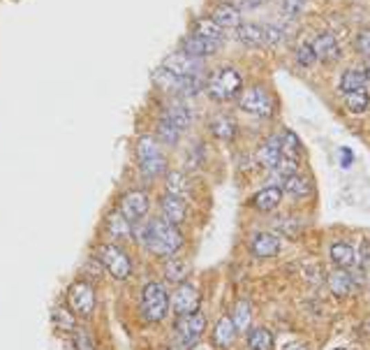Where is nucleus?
Masks as SVG:
<instances>
[{
  "instance_id": "f03ea898",
  "label": "nucleus",
  "mask_w": 370,
  "mask_h": 350,
  "mask_svg": "<svg viewBox=\"0 0 370 350\" xmlns=\"http://www.w3.org/2000/svg\"><path fill=\"white\" fill-rule=\"evenodd\" d=\"M243 89V77L241 72L236 68H220L211 75L208 84H206V91L208 95L213 98L217 102H227V100H234L236 95L241 93Z\"/></svg>"
},
{
  "instance_id": "7ed1b4c3",
  "label": "nucleus",
  "mask_w": 370,
  "mask_h": 350,
  "mask_svg": "<svg viewBox=\"0 0 370 350\" xmlns=\"http://www.w3.org/2000/svg\"><path fill=\"white\" fill-rule=\"evenodd\" d=\"M153 82L160 86V89L169 91L178 98H193V95H199L204 91V82L202 75H195V77H178V75H171L169 70L164 68H157L153 72Z\"/></svg>"
},
{
  "instance_id": "6e6552de",
  "label": "nucleus",
  "mask_w": 370,
  "mask_h": 350,
  "mask_svg": "<svg viewBox=\"0 0 370 350\" xmlns=\"http://www.w3.org/2000/svg\"><path fill=\"white\" fill-rule=\"evenodd\" d=\"M241 109L253 116H271L273 114V100H271V95L262 86H253V89L243 91Z\"/></svg>"
},
{
  "instance_id": "a878e982",
  "label": "nucleus",
  "mask_w": 370,
  "mask_h": 350,
  "mask_svg": "<svg viewBox=\"0 0 370 350\" xmlns=\"http://www.w3.org/2000/svg\"><path fill=\"white\" fill-rule=\"evenodd\" d=\"M234 339H236V327H234V322H231V318H222V320L215 325V332H213L215 346L227 348V346H231V343H234Z\"/></svg>"
},
{
  "instance_id": "e433bc0d",
  "label": "nucleus",
  "mask_w": 370,
  "mask_h": 350,
  "mask_svg": "<svg viewBox=\"0 0 370 350\" xmlns=\"http://www.w3.org/2000/svg\"><path fill=\"white\" fill-rule=\"evenodd\" d=\"M157 135H160V140L164 144H169V147H174V144L181 140V130L174 128V125H171L167 118H162V121L157 123Z\"/></svg>"
},
{
  "instance_id": "f257e3e1",
  "label": "nucleus",
  "mask_w": 370,
  "mask_h": 350,
  "mask_svg": "<svg viewBox=\"0 0 370 350\" xmlns=\"http://www.w3.org/2000/svg\"><path fill=\"white\" fill-rule=\"evenodd\" d=\"M148 248L153 250L155 255H174L183 243V234L178 232L176 225H171L167 221H153L148 223L146 230V239Z\"/></svg>"
},
{
  "instance_id": "c03bdc74",
  "label": "nucleus",
  "mask_w": 370,
  "mask_h": 350,
  "mask_svg": "<svg viewBox=\"0 0 370 350\" xmlns=\"http://www.w3.org/2000/svg\"><path fill=\"white\" fill-rule=\"evenodd\" d=\"M349 163H352V154H349V151H342V165L349 167Z\"/></svg>"
},
{
  "instance_id": "0eeeda50",
  "label": "nucleus",
  "mask_w": 370,
  "mask_h": 350,
  "mask_svg": "<svg viewBox=\"0 0 370 350\" xmlns=\"http://www.w3.org/2000/svg\"><path fill=\"white\" fill-rule=\"evenodd\" d=\"M204 329H206V318H204V313L199 311L181 315V320L176 322L178 341H181L183 348H193L195 343L202 339Z\"/></svg>"
},
{
  "instance_id": "dca6fc26",
  "label": "nucleus",
  "mask_w": 370,
  "mask_h": 350,
  "mask_svg": "<svg viewBox=\"0 0 370 350\" xmlns=\"http://www.w3.org/2000/svg\"><path fill=\"white\" fill-rule=\"evenodd\" d=\"M250 250H253L255 257H273L278 250H280V239H278V234L260 232V234L253 237Z\"/></svg>"
},
{
  "instance_id": "f704fd0d",
  "label": "nucleus",
  "mask_w": 370,
  "mask_h": 350,
  "mask_svg": "<svg viewBox=\"0 0 370 350\" xmlns=\"http://www.w3.org/2000/svg\"><path fill=\"white\" fill-rule=\"evenodd\" d=\"M195 35H202V37H208V39H215V42H222V28H217V26L211 21V19H202V21H197L195 26Z\"/></svg>"
},
{
  "instance_id": "58836bf2",
  "label": "nucleus",
  "mask_w": 370,
  "mask_h": 350,
  "mask_svg": "<svg viewBox=\"0 0 370 350\" xmlns=\"http://www.w3.org/2000/svg\"><path fill=\"white\" fill-rule=\"evenodd\" d=\"M317 56L310 44H301L299 49H296V63L301 65V68H310V65H315Z\"/></svg>"
},
{
  "instance_id": "9b49d317",
  "label": "nucleus",
  "mask_w": 370,
  "mask_h": 350,
  "mask_svg": "<svg viewBox=\"0 0 370 350\" xmlns=\"http://www.w3.org/2000/svg\"><path fill=\"white\" fill-rule=\"evenodd\" d=\"M70 304L72 311L79 315H88L95 308V290H92L90 283L79 281L70 288Z\"/></svg>"
},
{
  "instance_id": "a18cd8bd",
  "label": "nucleus",
  "mask_w": 370,
  "mask_h": 350,
  "mask_svg": "<svg viewBox=\"0 0 370 350\" xmlns=\"http://www.w3.org/2000/svg\"><path fill=\"white\" fill-rule=\"evenodd\" d=\"M282 350H306V346H301V343H289V346H285Z\"/></svg>"
},
{
  "instance_id": "c9c22d12",
  "label": "nucleus",
  "mask_w": 370,
  "mask_h": 350,
  "mask_svg": "<svg viewBox=\"0 0 370 350\" xmlns=\"http://www.w3.org/2000/svg\"><path fill=\"white\" fill-rule=\"evenodd\" d=\"M51 318H54V325H56L58 329H70V332H75V329H77L75 315H72V311H68V308H63V306L54 308Z\"/></svg>"
},
{
  "instance_id": "bb28decb",
  "label": "nucleus",
  "mask_w": 370,
  "mask_h": 350,
  "mask_svg": "<svg viewBox=\"0 0 370 350\" xmlns=\"http://www.w3.org/2000/svg\"><path fill=\"white\" fill-rule=\"evenodd\" d=\"M280 151H282V158L299 163V156H301V142H299V137H296V135L292 133V130H285V133L280 135Z\"/></svg>"
},
{
  "instance_id": "4c0bfd02",
  "label": "nucleus",
  "mask_w": 370,
  "mask_h": 350,
  "mask_svg": "<svg viewBox=\"0 0 370 350\" xmlns=\"http://www.w3.org/2000/svg\"><path fill=\"white\" fill-rule=\"evenodd\" d=\"M282 37H285V30L280 26L264 24V47H275V44L282 42Z\"/></svg>"
},
{
  "instance_id": "9d476101",
  "label": "nucleus",
  "mask_w": 370,
  "mask_h": 350,
  "mask_svg": "<svg viewBox=\"0 0 370 350\" xmlns=\"http://www.w3.org/2000/svg\"><path fill=\"white\" fill-rule=\"evenodd\" d=\"M162 68L169 70L171 75H178V77H195V75H202L204 72V65H202L199 58L185 56L183 51L181 54H171V56L164 58Z\"/></svg>"
},
{
  "instance_id": "c756f323",
  "label": "nucleus",
  "mask_w": 370,
  "mask_h": 350,
  "mask_svg": "<svg viewBox=\"0 0 370 350\" xmlns=\"http://www.w3.org/2000/svg\"><path fill=\"white\" fill-rule=\"evenodd\" d=\"M248 346L250 350H273V336L269 329L257 327L248 334Z\"/></svg>"
},
{
  "instance_id": "aec40b11",
  "label": "nucleus",
  "mask_w": 370,
  "mask_h": 350,
  "mask_svg": "<svg viewBox=\"0 0 370 350\" xmlns=\"http://www.w3.org/2000/svg\"><path fill=\"white\" fill-rule=\"evenodd\" d=\"M162 214H164V221L171 223V225L183 223V218H185L183 197H178V195H167V197H164V200H162Z\"/></svg>"
},
{
  "instance_id": "4468645a",
  "label": "nucleus",
  "mask_w": 370,
  "mask_h": 350,
  "mask_svg": "<svg viewBox=\"0 0 370 350\" xmlns=\"http://www.w3.org/2000/svg\"><path fill=\"white\" fill-rule=\"evenodd\" d=\"M317 56V61L324 63H335L340 58V44L331 33H322V35L315 37V42L310 44Z\"/></svg>"
},
{
  "instance_id": "cd10ccee",
  "label": "nucleus",
  "mask_w": 370,
  "mask_h": 350,
  "mask_svg": "<svg viewBox=\"0 0 370 350\" xmlns=\"http://www.w3.org/2000/svg\"><path fill=\"white\" fill-rule=\"evenodd\" d=\"M329 286H331L333 295L347 297L349 293H352L354 281H352V276H349V274L345 272V269H338V272H333L331 276H329Z\"/></svg>"
},
{
  "instance_id": "423d86ee",
  "label": "nucleus",
  "mask_w": 370,
  "mask_h": 350,
  "mask_svg": "<svg viewBox=\"0 0 370 350\" xmlns=\"http://www.w3.org/2000/svg\"><path fill=\"white\" fill-rule=\"evenodd\" d=\"M97 257H100V262L104 265V269L114 276V279L118 281H125L130 276V257L128 253H125L123 248L118 246H111V243H107V246H102L100 250H97Z\"/></svg>"
},
{
  "instance_id": "20e7f679",
  "label": "nucleus",
  "mask_w": 370,
  "mask_h": 350,
  "mask_svg": "<svg viewBox=\"0 0 370 350\" xmlns=\"http://www.w3.org/2000/svg\"><path fill=\"white\" fill-rule=\"evenodd\" d=\"M142 311L144 318L150 322L164 320V315L169 311V295L164 290L162 283H148L142 293Z\"/></svg>"
},
{
  "instance_id": "f3484780",
  "label": "nucleus",
  "mask_w": 370,
  "mask_h": 350,
  "mask_svg": "<svg viewBox=\"0 0 370 350\" xmlns=\"http://www.w3.org/2000/svg\"><path fill=\"white\" fill-rule=\"evenodd\" d=\"M162 118H167V121L174 125V128H178L183 133L185 128H190V125H193V109H190L185 102L178 100V102H171L169 104Z\"/></svg>"
},
{
  "instance_id": "412c9836",
  "label": "nucleus",
  "mask_w": 370,
  "mask_h": 350,
  "mask_svg": "<svg viewBox=\"0 0 370 350\" xmlns=\"http://www.w3.org/2000/svg\"><path fill=\"white\" fill-rule=\"evenodd\" d=\"M280 200H282V188L269 186V188L260 190V193L253 197V204L260 211H273L278 204H280Z\"/></svg>"
},
{
  "instance_id": "c85d7f7f",
  "label": "nucleus",
  "mask_w": 370,
  "mask_h": 350,
  "mask_svg": "<svg viewBox=\"0 0 370 350\" xmlns=\"http://www.w3.org/2000/svg\"><path fill=\"white\" fill-rule=\"evenodd\" d=\"M282 188H285V193H289L292 197H306V195H310V190H313V186H310V181L306 176H299V174L287 176V179L282 181Z\"/></svg>"
},
{
  "instance_id": "393cba45",
  "label": "nucleus",
  "mask_w": 370,
  "mask_h": 350,
  "mask_svg": "<svg viewBox=\"0 0 370 350\" xmlns=\"http://www.w3.org/2000/svg\"><path fill=\"white\" fill-rule=\"evenodd\" d=\"M164 276L171 283H183L190 276V262L183 260V257H171L167 267H164Z\"/></svg>"
},
{
  "instance_id": "2eb2a0df",
  "label": "nucleus",
  "mask_w": 370,
  "mask_h": 350,
  "mask_svg": "<svg viewBox=\"0 0 370 350\" xmlns=\"http://www.w3.org/2000/svg\"><path fill=\"white\" fill-rule=\"evenodd\" d=\"M211 21H213L217 28H222V30L239 28V26H241V12L236 10L231 3H222V5H217V8L213 10Z\"/></svg>"
},
{
  "instance_id": "a211bd4d",
  "label": "nucleus",
  "mask_w": 370,
  "mask_h": 350,
  "mask_svg": "<svg viewBox=\"0 0 370 350\" xmlns=\"http://www.w3.org/2000/svg\"><path fill=\"white\" fill-rule=\"evenodd\" d=\"M280 158H282L280 137H271V140L264 142L260 147V151H257V163L264 165V167H269V169H273Z\"/></svg>"
},
{
  "instance_id": "49530a36",
  "label": "nucleus",
  "mask_w": 370,
  "mask_h": 350,
  "mask_svg": "<svg viewBox=\"0 0 370 350\" xmlns=\"http://www.w3.org/2000/svg\"><path fill=\"white\" fill-rule=\"evenodd\" d=\"M363 72H366V79H370V61H368V65H366V70H363Z\"/></svg>"
},
{
  "instance_id": "ea45409f",
  "label": "nucleus",
  "mask_w": 370,
  "mask_h": 350,
  "mask_svg": "<svg viewBox=\"0 0 370 350\" xmlns=\"http://www.w3.org/2000/svg\"><path fill=\"white\" fill-rule=\"evenodd\" d=\"M75 346L77 350H95V341L86 329H75Z\"/></svg>"
},
{
  "instance_id": "5701e85b",
  "label": "nucleus",
  "mask_w": 370,
  "mask_h": 350,
  "mask_svg": "<svg viewBox=\"0 0 370 350\" xmlns=\"http://www.w3.org/2000/svg\"><path fill=\"white\" fill-rule=\"evenodd\" d=\"M211 133H213L217 140L231 142L236 135V121L229 116H215L213 121H211Z\"/></svg>"
},
{
  "instance_id": "37998d69",
  "label": "nucleus",
  "mask_w": 370,
  "mask_h": 350,
  "mask_svg": "<svg viewBox=\"0 0 370 350\" xmlns=\"http://www.w3.org/2000/svg\"><path fill=\"white\" fill-rule=\"evenodd\" d=\"M264 0H231V5H234L239 12H250V10H257Z\"/></svg>"
},
{
  "instance_id": "a19ab883",
  "label": "nucleus",
  "mask_w": 370,
  "mask_h": 350,
  "mask_svg": "<svg viewBox=\"0 0 370 350\" xmlns=\"http://www.w3.org/2000/svg\"><path fill=\"white\" fill-rule=\"evenodd\" d=\"M306 8V0H282V10H285L287 19H296Z\"/></svg>"
},
{
  "instance_id": "f8f14e48",
  "label": "nucleus",
  "mask_w": 370,
  "mask_h": 350,
  "mask_svg": "<svg viewBox=\"0 0 370 350\" xmlns=\"http://www.w3.org/2000/svg\"><path fill=\"white\" fill-rule=\"evenodd\" d=\"M148 207H150L148 195L142 193V190H132V193H128L121 200V209L118 211H121L130 223H137L148 214Z\"/></svg>"
},
{
  "instance_id": "4be33fe9",
  "label": "nucleus",
  "mask_w": 370,
  "mask_h": 350,
  "mask_svg": "<svg viewBox=\"0 0 370 350\" xmlns=\"http://www.w3.org/2000/svg\"><path fill=\"white\" fill-rule=\"evenodd\" d=\"M331 262L335 267L347 269L356 265V248L349 243H333L331 246Z\"/></svg>"
},
{
  "instance_id": "1a4fd4ad",
  "label": "nucleus",
  "mask_w": 370,
  "mask_h": 350,
  "mask_svg": "<svg viewBox=\"0 0 370 350\" xmlns=\"http://www.w3.org/2000/svg\"><path fill=\"white\" fill-rule=\"evenodd\" d=\"M169 304L174 306V311L178 315H188V313H195L197 306H199V290L190 283H181L176 288V293L171 295Z\"/></svg>"
},
{
  "instance_id": "39448f33",
  "label": "nucleus",
  "mask_w": 370,
  "mask_h": 350,
  "mask_svg": "<svg viewBox=\"0 0 370 350\" xmlns=\"http://www.w3.org/2000/svg\"><path fill=\"white\" fill-rule=\"evenodd\" d=\"M137 154H139V163H142V172L146 176H160L164 169H167V160L160 154V147H157L155 137L144 135L139 137L137 142Z\"/></svg>"
},
{
  "instance_id": "ddd939ff",
  "label": "nucleus",
  "mask_w": 370,
  "mask_h": 350,
  "mask_svg": "<svg viewBox=\"0 0 370 350\" xmlns=\"http://www.w3.org/2000/svg\"><path fill=\"white\" fill-rule=\"evenodd\" d=\"M222 42H215V39H208V37H202V35H188L181 42V51L185 56H193V58H208L213 56L217 49H220Z\"/></svg>"
},
{
  "instance_id": "72a5a7b5",
  "label": "nucleus",
  "mask_w": 370,
  "mask_h": 350,
  "mask_svg": "<svg viewBox=\"0 0 370 350\" xmlns=\"http://www.w3.org/2000/svg\"><path fill=\"white\" fill-rule=\"evenodd\" d=\"M167 190H169V195L183 197L190 190L188 176H185L183 172H169V174H167Z\"/></svg>"
},
{
  "instance_id": "b1692460",
  "label": "nucleus",
  "mask_w": 370,
  "mask_h": 350,
  "mask_svg": "<svg viewBox=\"0 0 370 350\" xmlns=\"http://www.w3.org/2000/svg\"><path fill=\"white\" fill-rule=\"evenodd\" d=\"M366 72L359 70V68H349L342 72V79H340V91L342 93H352V91H359L366 86Z\"/></svg>"
},
{
  "instance_id": "473e14b6",
  "label": "nucleus",
  "mask_w": 370,
  "mask_h": 350,
  "mask_svg": "<svg viewBox=\"0 0 370 350\" xmlns=\"http://www.w3.org/2000/svg\"><path fill=\"white\" fill-rule=\"evenodd\" d=\"M109 232L116 237V239H123V237H130V221L125 218L121 211H114L107 221Z\"/></svg>"
},
{
  "instance_id": "2f4dec72",
  "label": "nucleus",
  "mask_w": 370,
  "mask_h": 350,
  "mask_svg": "<svg viewBox=\"0 0 370 350\" xmlns=\"http://www.w3.org/2000/svg\"><path fill=\"white\" fill-rule=\"evenodd\" d=\"M345 104H347V109L352 111V114H363V111L368 109V104H370V95L363 89L352 91V93H345Z\"/></svg>"
},
{
  "instance_id": "7c9ffc66",
  "label": "nucleus",
  "mask_w": 370,
  "mask_h": 350,
  "mask_svg": "<svg viewBox=\"0 0 370 350\" xmlns=\"http://www.w3.org/2000/svg\"><path fill=\"white\" fill-rule=\"evenodd\" d=\"M250 318H253V308H250L248 302H239L234 306V315H231V322H234L236 332H246L250 327Z\"/></svg>"
},
{
  "instance_id": "79ce46f5",
  "label": "nucleus",
  "mask_w": 370,
  "mask_h": 350,
  "mask_svg": "<svg viewBox=\"0 0 370 350\" xmlns=\"http://www.w3.org/2000/svg\"><path fill=\"white\" fill-rule=\"evenodd\" d=\"M356 51H359L361 56L370 58V28H363L359 35H356Z\"/></svg>"
},
{
  "instance_id": "6ab92c4d",
  "label": "nucleus",
  "mask_w": 370,
  "mask_h": 350,
  "mask_svg": "<svg viewBox=\"0 0 370 350\" xmlns=\"http://www.w3.org/2000/svg\"><path fill=\"white\" fill-rule=\"evenodd\" d=\"M236 39L246 47H264V26L260 24H241L236 28Z\"/></svg>"
},
{
  "instance_id": "de8ad7c7",
  "label": "nucleus",
  "mask_w": 370,
  "mask_h": 350,
  "mask_svg": "<svg viewBox=\"0 0 370 350\" xmlns=\"http://www.w3.org/2000/svg\"><path fill=\"white\" fill-rule=\"evenodd\" d=\"M335 350H342V348H335Z\"/></svg>"
}]
</instances>
